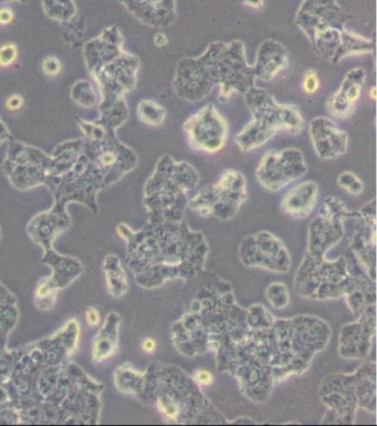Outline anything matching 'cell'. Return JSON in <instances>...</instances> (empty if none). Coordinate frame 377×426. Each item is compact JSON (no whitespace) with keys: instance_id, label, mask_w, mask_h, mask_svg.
<instances>
[{"instance_id":"cell-1","label":"cell","mask_w":377,"mask_h":426,"mask_svg":"<svg viewBox=\"0 0 377 426\" xmlns=\"http://www.w3.org/2000/svg\"><path fill=\"white\" fill-rule=\"evenodd\" d=\"M255 81L243 41H214L200 57L184 58L178 63L174 90L183 100L197 102L218 88V100L224 103L234 93L245 95Z\"/></svg>"},{"instance_id":"cell-2","label":"cell","mask_w":377,"mask_h":426,"mask_svg":"<svg viewBox=\"0 0 377 426\" xmlns=\"http://www.w3.org/2000/svg\"><path fill=\"white\" fill-rule=\"evenodd\" d=\"M243 95L252 119L234 136L240 151L248 153L258 149L280 131L296 135L305 127L299 108L278 102L267 90L253 86Z\"/></svg>"},{"instance_id":"cell-3","label":"cell","mask_w":377,"mask_h":426,"mask_svg":"<svg viewBox=\"0 0 377 426\" xmlns=\"http://www.w3.org/2000/svg\"><path fill=\"white\" fill-rule=\"evenodd\" d=\"M200 180L196 168L187 161L177 162L170 155L159 159L152 182L157 187L159 200L166 206L165 214L170 219H181L186 205V193L196 189Z\"/></svg>"},{"instance_id":"cell-4","label":"cell","mask_w":377,"mask_h":426,"mask_svg":"<svg viewBox=\"0 0 377 426\" xmlns=\"http://www.w3.org/2000/svg\"><path fill=\"white\" fill-rule=\"evenodd\" d=\"M247 197L245 176L238 171L221 173L214 185L204 187L189 205L202 215H215L221 219H232Z\"/></svg>"},{"instance_id":"cell-5","label":"cell","mask_w":377,"mask_h":426,"mask_svg":"<svg viewBox=\"0 0 377 426\" xmlns=\"http://www.w3.org/2000/svg\"><path fill=\"white\" fill-rule=\"evenodd\" d=\"M189 146L194 151L214 154L226 145L230 134L228 123L213 103L191 114L184 123Z\"/></svg>"},{"instance_id":"cell-6","label":"cell","mask_w":377,"mask_h":426,"mask_svg":"<svg viewBox=\"0 0 377 426\" xmlns=\"http://www.w3.org/2000/svg\"><path fill=\"white\" fill-rule=\"evenodd\" d=\"M307 166L305 157L296 148L269 150L260 159L256 176L259 183L269 191H280L289 184L303 178Z\"/></svg>"},{"instance_id":"cell-7","label":"cell","mask_w":377,"mask_h":426,"mask_svg":"<svg viewBox=\"0 0 377 426\" xmlns=\"http://www.w3.org/2000/svg\"><path fill=\"white\" fill-rule=\"evenodd\" d=\"M350 18L337 0H303L296 13V24L310 39L329 28H344Z\"/></svg>"},{"instance_id":"cell-8","label":"cell","mask_w":377,"mask_h":426,"mask_svg":"<svg viewBox=\"0 0 377 426\" xmlns=\"http://www.w3.org/2000/svg\"><path fill=\"white\" fill-rule=\"evenodd\" d=\"M309 131L315 153L321 159H337L348 151V133L330 118L318 116L311 120Z\"/></svg>"},{"instance_id":"cell-9","label":"cell","mask_w":377,"mask_h":426,"mask_svg":"<svg viewBox=\"0 0 377 426\" xmlns=\"http://www.w3.org/2000/svg\"><path fill=\"white\" fill-rule=\"evenodd\" d=\"M367 79V71L362 67L348 71L339 89L332 93L326 102V108L337 119H348L355 110Z\"/></svg>"},{"instance_id":"cell-10","label":"cell","mask_w":377,"mask_h":426,"mask_svg":"<svg viewBox=\"0 0 377 426\" xmlns=\"http://www.w3.org/2000/svg\"><path fill=\"white\" fill-rule=\"evenodd\" d=\"M289 65V54L286 47L275 40H264L259 46L256 61L252 65L256 80L273 81Z\"/></svg>"},{"instance_id":"cell-11","label":"cell","mask_w":377,"mask_h":426,"mask_svg":"<svg viewBox=\"0 0 377 426\" xmlns=\"http://www.w3.org/2000/svg\"><path fill=\"white\" fill-rule=\"evenodd\" d=\"M136 18L155 28L170 27L176 19V0H120Z\"/></svg>"},{"instance_id":"cell-12","label":"cell","mask_w":377,"mask_h":426,"mask_svg":"<svg viewBox=\"0 0 377 426\" xmlns=\"http://www.w3.org/2000/svg\"><path fill=\"white\" fill-rule=\"evenodd\" d=\"M318 184L303 182L287 193L282 200V211L296 219H305L314 210L318 200Z\"/></svg>"},{"instance_id":"cell-13","label":"cell","mask_w":377,"mask_h":426,"mask_svg":"<svg viewBox=\"0 0 377 426\" xmlns=\"http://www.w3.org/2000/svg\"><path fill=\"white\" fill-rule=\"evenodd\" d=\"M374 52V42L371 39L365 38L360 33L345 29L343 33L342 43L335 57V65L346 57L367 56Z\"/></svg>"},{"instance_id":"cell-14","label":"cell","mask_w":377,"mask_h":426,"mask_svg":"<svg viewBox=\"0 0 377 426\" xmlns=\"http://www.w3.org/2000/svg\"><path fill=\"white\" fill-rule=\"evenodd\" d=\"M138 116L145 125L159 127L165 121L166 110L155 101L144 100L138 104Z\"/></svg>"},{"instance_id":"cell-15","label":"cell","mask_w":377,"mask_h":426,"mask_svg":"<svg viewBox=\"0 0 377 426\" xmlns=\"http://www.w3.org/2000/svg\"><path fill=\"white\" fill-rule=\"evenodd\" d=\"M43 8L54 19H67L76 14L73 0H42Z\"/></svg>"},{"instance_id":"cell-16","label":"cell","mask_w":377,"mask_h":426,"mask_svg":"<svg viewBox=\"0 0 377 426\" xmlns=\"http://www.w3.org/2000/svg\"><path fill=\"white\" fill-rule=\"evenodd\" d=\"M337 184L344 191L352 195H360L363 192L364 185L361 180L352 172H343L337 178Z\"/></svg>"},{"instance_id":"cell-17","label":"cell","mask_w":377,"mask_h":426,"mask_svg":"<svg viewBox=\"0 0 377 426\" xmlns=\"http://www.w3.org/2000/svg\"><path fill=\"white\" fill-rule=\"evenodd\" d=\"M18 49L14 43H5L0 46V67H9L16 61Z\"/></svg>"},{"instance_id":"cell-18","label":"cell","mask_w":377,"mask_h":426,"mask_svg":"<svg viewBox=\"0 0 377 426\" xmlns=\"http://www.w3.org/2000/svg\"><path fill=\"white\" fill-rule=\"evenodd\" d=\"M302 88L307 95H314L320 89V79L318 73L313 70L305 71L303 80H302Z\"/></svg>"},{"instance_id":"cell-19","label":"cell","mask_w":377,"mask_h":426,"mask_svg":"<svg viewBox=\"0 0 377 426\" xmlns=\"http://www.w3.org/2000/svg\"><path fill=\"white\" fill-rule=\"evenodd\" d=\"M43 72L46 73L47 76L56 77L61 72V63L56 57H48L43 60L42 63Z\"/></svg>"},{"instance_id":"cell-20","label":"cell","mask_w":377,"mask_h":426,"mask_svg":"<svg viewBox=\"0 0 377 426\" xmlns=\"http://www.w3.org/2000/svg\"><path fill=\"white\" fill-rule=\"evenodd\" d=\"M194 380L200 386H209V384H213L214 378L211 373L205 371V370H200L195 373Z\"/></svg>"},{"instance_id":"cell-21","label":"cell","mask_w":377,"mask_h":426,"mask_svg":"<svg viewBox=\"0 0 377 426\" xmlns=\"http://www.w3.org/2000/svg\"><path fill=\"white\" fill-rule=\"evenodd\" d=\"M24 106V99L22 95H14L9 97L6 101V106L10 111H18Z\"/></svg>"},{"instance_id":"cell-22","label":"cell","mask_w":377,"mask_h":426,"mask_svg":"<svg viewBox=\"0 0 377 426\" xmlns=\"http://www.w3.org/2000/svg\"><path fill=\"white\" fill-rule=\"evenodd\" d=\"M15 14L13 9L9 7H3L0 9V24L1 26H7L14 22Z\"/></svg>"},{"instance_id":"cell-23","label":"cell","mask_w":377,"mask_h":426,"mask_svg":"<svg viewBox=\"0 0 377 426\" xmlns=\"http://www.w3.org/2000/svg\"><path fill=\"white\" fill-rule=\"evenodd\" d=\"M86 324L90 326H97L100 322V313L95 308H89L86 313Z\"/></svg>"},{"instance_id":"cell-24","label":"cell","mask_w":377,"mask_h":426,"mask_svg":"<svg viewBox=\"0 0 377 426\" xmlns=\"http://www.w3.org/2000/svg\"><path fill=\"white\" fill-rule=\"evenodd\" d=\"M168 37L164 33H159L154 36V45L159 48H164V47L168 46Z\"/></svg>"},{"instance_id":"cell-25","label":"cell","mask_w":377,"mask_h":426,"mask_svg":"<svg viewBox=\"0 0 377 426\" xmlns=\"http://www.w3.org/2000/svg\"><path fill=\"white\" fill-rule=\"evenodd\" d=\"M155 348H157V343L151 338H147L142 342V349L146 354H152Z\"/></svg>"},{"instance_id":"cell-26","label":"cell","mask_w":377,"mask_h":426,"mask_svg":"<svg viewBox=\"0 0 377 426\" xmlns=\"http://www.w3.org/2000/svg\"><path fill=\"white\" fill-rule=\"evenodd\" d=\"M241 3L252 9H262L264 7V0H241Z\"/></svg>"},{"instance_id":"cell-27","label":"cell","mask_w":377,"mask_h":426,"mask_svg":"<svg viewBox=\"0 0 377 426\" xmlns=\"http://www.w3.org/2000/svg\"><path fill=\"white\" fill-rule=\"evenodd\" d=\"M115 154L112 153V152H108V153H104L101 157V161H102L103 165H112L115 163Z\"/></svg>"},{"instance_id":"cell-28","label":"cell","mask_w":377,"mask_h":426,"mask_svg":"<svg viewBox=\"0 0 377 426\" xmlns=\"http://www.w3.org/2000/svg\"><path fill=\"white\" fill-rule=\"evenodd\" d=\"M369 99L372 101L376 100V86H372L369 91Z\"/></svg>"},{"instance_id":"cell-29","label":"cell","mask_w":377,"mask_h":426,"mask_svg":"<svg viewBox=\"0 0 377 426\" xmlns=\"http://www.w3.org/2000/svg\"><path fill=\"white\" fill-rule=\"evenodd\" d=\"M5 1H9V0H0V3H5ZM19 1H24V0H19Z\"/></svg>"}]
</instances>
